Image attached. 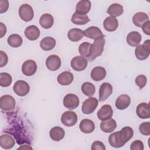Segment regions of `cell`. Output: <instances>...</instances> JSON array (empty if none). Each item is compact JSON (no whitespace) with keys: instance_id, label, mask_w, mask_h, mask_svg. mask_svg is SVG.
<instances>
[{"instance_id":"1","label":"cell","mask_w":150,"mask_h":150,"mask_svg":"<svg viewBox=\"0 0 150 150\" xmlns=\"http://www.w3.org/2000/svg\"><path fill=\"white\" fill-rule=\"evenodd\" d=\"M133 135V129L130 127H124L120 131L110 134L108 137V142L114 148H121L129 141Z\"/></svg>"},{"instance_id":"2","label":"cell","mask_w":150,"mask_h":150,"mask_svg":"<svg viewBox=\"0 0 150 150\" xmlns=\"http://www.w3.org/2000/svg\"><path fill=\"white\" fill-rule=\"evenodd\" d=\"M105 42L104 38H100L94 40V42L91 45L90 55L89 57H88L90 62H92L97 57L101 55L104 50Z\"/></svg>"},{"instance_id":"3","label":"cell","mask_w":150,"mask_h":150,"mask_svg":"<svg viewBox=\"0 0 150 150\" xmlns=\"http://www.w3.org/2000/svg\"><path fill=\"white\" fill-rule=\"evenodd\" d=\"M150 53V40H145L142 45H138L135 49V55L139 60L146 59Z\"/></svg>"},{"instance_id":"4","label":"cell","mask_w":150,"mask_h":150,"mask_svg":"<svg viewBox=\"0 0 150 150\" xmlns=\"http://www.w3.org/2000/svg\"><path fill=\"white\" fill-rule=\"evenodd\" d=\"M19 15L25 22H29L34 16V12L32 7L29 4H22L19 8Z\"/></svg>"},{"instance_id":"5","label":"cell","mask_w":150,"mask_h":150,"mask_svg":"<svg viewBox=\"0 0 150 150\" xmlns=\"http://www.w3.org/2000/svg\"><path fill=\"white\" fill-rule=\"evenodd\" d=\"M13 91L20 97H23L27 95L30 91L29 84L23 80L16 81L13 86Z\"/></svg>"},{"instance_id":"6","label":"cell","mask_w":150,"mask_h":150,"mask_svg":"<svg viewBox=\"0 0 150 150\" xmlns=\"http://www.w3.org/2000/svg\"><path fill=\"white\" fill-rule=\"evenodd\" d=\"M15 107V100L11 95H4L0 98V108L6 111L13 110Z\"/></svg>"},{"instance_id":"7","label":"cell","mask_w":150,"mask_h":150,"mask_svg":"<svg viewBox=\"0 0 150 150\" xmlns=\"http://www.w3.org/2000/svg\"><path fill=\"white\" fill-rule=\"evenodd\" d=\"M98 105V100L95 97H89L82 104L81 111L84 114L93 113Z\"/></svg>"},{"instance_id":"8","label":"cell","mask_w":150,"mask_h":150,"mask_svg":"<svg viewBox=\"0 0 150 150\" xmlns=\"http://www.w3.org/2000/svg\"><path fill=\"white\" fill-rule=\"evenodd\" d=\"M88 61L83 56H77L73 57L70 62L71 68L76 71H81L86 69L87 66Z\"/></svg>"},{"instance_id":"9","label":"cell","mask_w":150,"mask_h":150,"mask_svg":"<svg viewBox=\"0 0 150 150\" xmlns=\"http://www.w3.org/2000/svg\"><path fill=\"white\" fill-rule=\"evenodd\" d=\"M61 122L66 127H72L77 122V115L73 111H65L61 117Z\"/></svg>"},{"instance_id":"10","label":"cell","mask_w":150,"mask_h":150,"mask_svg":"<svg viewBox=\"0 0 150 150\" xmlns=\"http://www.w3.org/2000/svg\"><path fill=\"white\" fill-rule=\"evenodd\" d=\"M63 105L69 110L76 109L79 105V98L74 94H67L63 98Z\"/></svg>"},{"instance_id":"11","label":"cell","mask_w":150,"mask_h":150,"mask_svg":"<svg viewBox=\"0 0 150 150\" xmlns=\"http://www.w3.org/2000/svg\"><path fill=\"white\" fill-rule=\"evenodd\" d=\"M37 70L36 63L31 59L27 60L22 64V73L26 76H33Z\"/></svg>"},{"instance_id":"12","label":"cell","mask_w":150,"mask_h":150,"mask_svg":"<svg viewBox=\"0 0 150 150\" xmlns=\"http://www.w3.org/2000/svg\"><path fill=\"white\" fill-rule=\"evenodd\" d=\"M47 68L52 71L58 70L61 66V60L57 55L52 54L48 56L45 62Z\"/></svg>"},{"instance_id":"13","label":"cell","mask_w":150,"mask_h":150,"mask_svg":"<svg viewBox=\"0 0 150 150\" xmlns=\"http://www.w3.org/2000/svg\"><path fill=\"white\" fill-rule=\"evenodd\" d=\"M112 93V87L109 83H103L99 89V101H104Z\"/></svg>"},{"instance_id":"14","label":"cell","mask_w":150,"mask_h":150,"mask_svg":"<svg viewBox=\"0 0 150 150\" xmlns=\"http://www.w3.org/2000/svg\"><path fill=\"white\" fill-rule=\"evenodd\" d=\"M113 110L110 105L105 104L103 105L97 111V115L98 118L101 121L107 120L112 117Z\"/></svg>"},{"instance_id":"15","label":"cell","mask_w":150,"mask_h":150,"mask_svg":"<svg viewBox=\"0 0 150 150\" xmlns=\"http://www.w3.org/2000/svg\"><path fill=\"white\" fill-rule=\"evenodd\" d=\"M83 33L86 37L94 40L100 38H104L105 36L100 28L94 26H90L84 30Z\"/></svg>"},{"instance_id":"16","label":"cell","mask_w":150,"mask_h":150,"mask_svg":"<svg viewBox=\"0 0 150 150\" xmlns=\"http://www.w3.org/2000/svg\"><path fill=\"white\" fill-rule=\"evenodd\" d=\"M136 113L141 119H148L150 117V107L149 104L141 103L137 107Z\"/></svg>"},{"instance_id":"17","label":"cell","mask_w":150,"mask_h":150,"mask_svg":"<svg viewBox=\"0 0 150 150\" xmlns=\"http://www.w3.org/2000/svg\"><path fill=\"white\" fill-rule=\"evenodd\" d=\"M24 33L28 39L33 41L39 38L40 32L39 29L36 25H30L25 28Z\"/></svg>"},{"instance_id":"18","label":"cell","mask_w":150,"mask_h":150,"mask_svg":"<svg viewBox=\"0 0 150 150\" xmlns=\"http://www.w3.org/2000/svg\"><path fill=\"white\" fill-rule=\"evenodd\" d=\"M74 79L73 73L69 71H65L59 74L57 77V82L62 86H68L70 84Z\"/></svg>"},{"instance_id":"19","label":"cell","mask_w":150,"mask_h":150,"mask_svg":"<svg viewBox=\"0 0 150 150\" xmlns=\"http://www.w3.org/2000/svg\"><path fill=\"white\" fill-rule=\"evenodd\" d=\"M131 103L130 97L127 94H121L117 98L115 105L117 109L123 110L127 108Z\"/></svg>"},{"instance_id":"20","label":"cell","mask_w":150,"mask_h":150,"mask_svg":"<svg viewBox=\"0 0 150 150\" xmlns=\"http://www.w3.org/2000/svg\"><path fill=\"white\" fill-rule=\"evenodd\" d=\"M142 36L140 33L137 31H132L129 32L126 38L127 43L132 47L137 46L141 42Z\"/></svg>"},{"instance_id":"21","label":"cell","mask_w":150,"mask_h":150,"mask_svg":"<svg viewBox=\"0 0 150 150\" xmlns=\"http://www.w3.org/2000/svg\"><path fill=\"white\" fill-rule=\"evenodd\" d=\"M80 131L85 134H90L95 129V124L94 122L90 119H83L81 121L79 124Z\"/></svg>"},{"instance_id":"22","label":"cell","mask_w":150,"mask_h":150,"mask_svg":"<svg viewBox=\"0 0 150 150\" xmlns=\"http://www.w3.org/2000/svg\"><path fill=\"white\" fill-rule=\"evenodd\" d=\"M15 141L14 138L8 134H2L0 137V146L1 148L9 149L14 146Z\"/></svg>"},{"instance_id":"23","label":"cell","mask_w":150,"mask_h":150,"mask_svg":"<svg viewBox=\"0 0 150 150\" xmlns=\"http://www.w3.org/2000/svg\"><path fill=\"white\" fill-rule=\"evenodd\" d=\"M106 70L105 68L101 66L94 67L91 71V77L96 81H98L103 80L106 76Z\"/></svg>"},{"instance_id":"24","label":"cell","mask_w":150,"mask_h":150,"mask_svg":"<svg viewBox=\"0 0 150 150\" xmlns=\"http://www.w3.org/2000/svg\"><path fill=\"white\" fill-rule=\"evenodd\" d=\"M117 128V122L115 120L110 118L107 120L102 121L100 123L101 129L105 133H110L114 131Z\"/></svg>"},{"instance_id":"25","label":"cell","mask_w":150,"mask_h":150,"mask_svg":"<svg viewBox=\"0 0 150 150\" xmlns=\"http://www.w3.org/2000/svg\"><path fill=\"white\" fill-rule=\"evenodd\" d=\"M91 9V2L88 0H81L77 2L76 12L81 15H86Z\"/></svg>"},{"instance_id":"26","label":"cell","mask_w":150,"mask_h":150,"mask_svg":"<svg viewBox=\"0 0 150 150\" xmlns=\"http://www.w3.org/2000/svg\"><path fill=\"white\" fill-rule=\"evenodd\" d=\"M103 26L105 30L108 32H114L118 26V22L115 18L108 16L104 21Z\"/></svg>"},{"instance_id":"27","label":"cell","mask_w":150,"mask_h":150,"mask_svg":"<svg viewBox=\"0 0 150 150\" xmlns=\"http://www.w3.org/2000/svg\"><path fill=\"white\" fill-rule=\"evenodd\" d=\"M149 20L148 15L142 12H139L134 14L132 17V22L134 25L137 27H142V25Z\"/></svg>"},{"instance_id":"28","label":"cell","mask_w":150,"mask_h":150,"mask_svg":"<svg viewBox=\"0 0 150 150\" xmlns=\"http://www.w3.org/2000/svg\"><path fill=\"white\" fill-rule=\"evenodd\" d=\"M50 137L54 141H59L62 140L65 135L64 130L60 127L56 126L53 127L49 132Z\"/></svg>"},{"instance_id":"29","label":"cell","mask_w":150,"mask_h":150,"mask_svg":"<svg viewBox=\"0 0 150 150\" xmlns=\"http://www.w3.org/2000/svg\"><path fill=\"white\" fill-rule=\"evenodd\" d=\"M56 46L55 39L50 36L45 37L40 42L41 49L45 51H49L53 49Z\"/></svg>"},{"instance_id":"30","label":"cell","mask_w":150,"mask_h":150,"mask_svg":"<svg viewBox=\"0 0 150 150\" xmlns=\"http://www.w3.org/2000/svg\"><path fill=\"white\" fill-rule=\"evenodd\" d=\"M39 23L43 28L49 29L54 23V18L49 13H44L39 19Z\"/></svg>"},{"instance_id":"31","label":"cell","mask_w":150,"mask_h":150,"mask_svg":"<svg viewBox=\"0 0 150 150\" xmlns=\"http://www.w3.org/2000/svg\"><path fill=\"white\" fill-rule=\"evenodd\" d=\"M107 12L111 16L114 18L121 16L124 12L123 6L117 3L112 4L108 8Z\"/></svg>"},{"instance_id":"32","label":"cell","mask_w":150,"mask_h":150,"mask_svg":"<svg viewBox=\"0 0 150 150\" xmlns=\"http://www.w3.org/2000/svg\"><path fill=\"white\" fill-rule=\"evenodd\" d=\"M84 36L83 30L79 28H73L69 30L67 37L72 42H78L82 39Z\"/></svg>"},{"instance_id":"33","label":"cell","mask_w":150,"mask_h":150,"mask_svg":"<svg viewBox=\"0 0 150 150\" xmlns=\"http://www.w3.org/2000/svg\"><path fill=\"white\" fill-rule=\"evenodd\" d=\"M71 21L75 25H83L87 23L90 21V19L87 15H81L75 12L71 16Z\"/></svg>"},{"instance_id":"34","label":"cell","mask_w":150,"mask_h":150,"mask_svg":"<svg viewBox=\"0 0 150 150\" xmlns=\"http://www.w3.org/2000/svg\"><path fill=\"white\" fill-rule=\"evenodd\" d=\"M8 45L12 47H18L22 44V37L18 34H12L9 36L7 39Z\"/></svg>"},{"instance_id":"35","label":"cell","mask_w":150,"mask_h":150,"mask_svg":"<svg viewBox=\"0 0 150 150\" xmlns=\"http://www.w3.org/2000/svg\"><path fill=\"white\" fill-rule=\"evenodd\" d=\"M81 91L86 96L91 97L96 92V87L92 83L84 82L81 85Z\"/></svg>"},{"instance_id":"36","label":"cell","mask_w":150,"mask_h":150,"mask_svg":"<svg viewBox=\"0 0 150 150\" xmlns=\"http://www.w3.org/2000/svg\"><path fill=\"white\" fill-rule=\"evenodd\" d=\"M91 45L89 42H83L79 46V52L84 57H89L91 53Z\"/></svg>"},{"instance_id":"37","label":"cell","mask_w":150,"mask_h":150,"mask_svg":"<svg viewBox=\"0 0 150 150\" xmlns=\"http://www.w3.org/2000/svg\"><path fill=\"white\" fill-rule=\"evenodd\" d=\"M12 81V78L10 74L3 72L0 73V85L4 87L9 86Z\"/></svg>"},{"instance_id":"38","label":"cell","mask_w":150,"mask_h":150,"mask_svg":"<svg viewBox=\"0 0 150 150\" xmlns=\"http://www.w3.org/2000/svg\"><path fill=\"white\" fill-rule=\"evenodd\" d=\"M140 133L144 135L148 136L150 135V122H144L141 123L139 127Z\"/></svg>"},{"instance_id":"39","label":"cell","mask_w":150,"mask_h":150,"mask_svg":"<svg viewBox=\"0 0 150 150\" xmlns=\"http://www.w3.org/2000/svg\"><path fill=\"white\" fill-rule=\"evenodd\" d=\"M135 84L139 87L140 89H142L144 88L147 83V79L146 77L144 74H140L138 75L135 80Z\"/></svg>"},{"instance_id":"40","label":"cell","mask_w":150,"mask_h":150,"mask_svg":"<svg viewBox=\"0 0 150 150\" xmlns=\"http://www.w3.org/2000/svg\"><path fill=\"white\" fill-rule=\"evenodd\" d=\"M144 149V144L140 140H135L133 141L130 145L131 150H143Z\"/></svg>"},{"instance_id":"41","label":"cell","mask_w":150,"mask_h":150,"mask_svg":"<svg viewBox=\"0 0 150 150\" xmlns=\"http://www.w3.org/2000/svg\"><path fill=\"white\" fill-rule=\"evenodd\" d=\"M105 146L104 144L99 141H96L91 144V150H105Z\"/></svg>"},{"instance_id":"42","label":"cell","mask_w":150,"mask_h":150,"mask_svg":"<svg viewBox=\"0 0 150 150\" xmlns=\"http://www.w3.org/2000/svg\"><path fill=\"white\" fill-rule=\"evenodd\" d=\"M8 62V57L5 52L0 51V67H3L6 65Z\"/></svg>"},{"instance_id":"43","label":"cell","mask_w":150,"mask_h":150,"mask_svg":"<svg viewBox=\"0 0 150 150\" xmlns=\"http://www.w3.org/2000/svg\"><path fill=\"white\" fill-rule=\"evenodd\" d=\"M9 7V2L7 0L0 1V13H3L6 12Z\"/></svg>"},{"instance_id":"44","label":"cell","mask_w":150,"mask_h":150,"mask_svg":"<svg viewBox=\"0 0 150 150\" xmlns=\"http://www.w3.org/2000/svg\"><path fill=\"white\" fill-rule=\"evenodd\" d=\"M142 29L143 32L146 35H150V22L148 21L145 23H144L142 26Z\"/></svg>"},{"instance_id":"45","label":"cell","mask_w":150,"mask_h":150,"mask_svg":"<svg viewBox=\"0 0 150 150\" xmlns=\"http://www.w3.org/2000/svg\"><path fill=\"white\" fill-rule=\"evenodd\" d=\"M6 33V27L2 22H0V38H3Z\"/></svg>"}]
</instances>
